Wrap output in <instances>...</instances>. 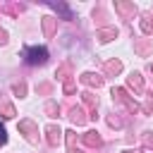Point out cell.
Returning <instances> with one entry per match:
<instances>
[{
    "mask_svg": "<svg viewBox=\"0 0 153 153\" xmlns=\"http://www.w3.org/2000/svg\"><path fill=\"white\" fill-rule=\"evenodd\" d=\"M24 60L26 65H43L48 60V50L43 45H33V48H26L24 50Z\"/></svg>",
    "mask_w": 153,
    "mask_h": 153,
    "instance_id": "obj_1",
    "label": "cell"
},
{
    "mask_svg": "<svg viewBox=\"0 0 153 153\" xmlns=\"http://www.w3.org/2000/svg\"><path fill=\"white\" fill-rule=\"evenodd\" d=\"M7 141V131H5V127L0 124V143H5Z\"/></svg>",
    "mask_w": 153,
    "mask_h": 153,
    "instance_id": "obj_2",
    "label": "cell"
}]
</instances>
